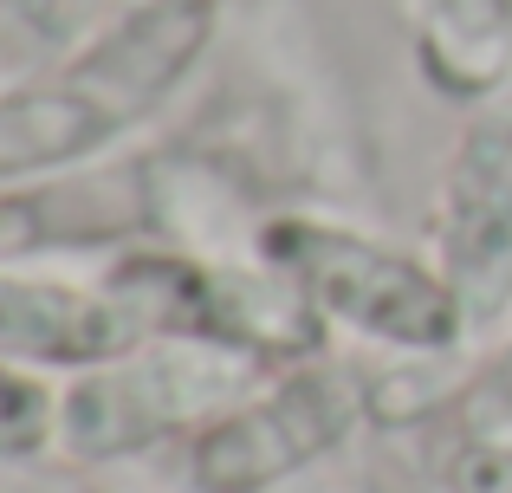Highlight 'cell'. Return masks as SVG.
I'll list each match as a JSON object with an SVG mask.
<instances>
[{"mask_svg":"<svg viewBox=\"0 0 512 493\" xmlns=\"http://www.w3.org/2000/svg\"><path fill=\"white\" fill-rule=\"evenodd\" d=\"M214 39V0H137L46 78L0 91V189L85 169L175 98Z\"/></svg>","mask_w":512,"mask_h":493,"instance_id":"cell-1","label":"cell"},{"mask_svg":"<svg viewBox=\"0 0 512 493\" xmlns=\"http://www.w3.org/2000/svg\"><path fill=\"white\" fill-rule=\"evenodd\" d=\"M104 286L137 312L150 338L208 344L253 370L312 364L325 344L318 305L266 260L234 266L182 247H117V260L104 266Z\"/></svg>","mask_w":512,"mask_h":493,"instance_id":"cell-2","label":"cell"},{"mask_svg":"<svg viewBox=\"0 0 512 493\" xmlns=\"http://www.w3.org/2000/svg\"><path fill=\"white\" fill-rule=\"evenodd\" d=\"M253 253L292 279L318 305L325 325H344L370 344L409 357H441L467 338V318L454 286L435 260L409 247H389L363 228L318 215H273L253 234Z\"/></svg>","mask_w":512,"mask_h":493,"instance_id":"cell-3","label":"cell"},{"mask_svg":"<svg viewBox=\"0 0 512 493\" xmlns=\"http://www.w3.org/2000/svg\"><path fill=\"white\" fill-rule=\"evenodd\" d=\"M240 357L208 344L150 338L98 370H78L59 396V448L72 461H130L169 435H195L247 396Z\"/></svg>","mask_w":512,"mask_h":493,"instance_id":"cell-4","label":"cell"},{"mask_svg":"<svg viewBox=\"0 0 512 493\" xmlns=\"http://www.w3.org/2000/svg\"><path fill=\"white\" fill-rule=\"evenodd\" d=\"M363 416V390L344 370L292 364L266 390L227 403L214 422L188 435L182 481L188 493H273L292 474L338 455Z\"/></svg>","mask_w":512,"mask_h":493,"instance_id":"cell-5","label":"cell"},{"mask_svg":"<svg viewBox=\"0 0 512 493\" xmlns=\"http://www.w3.org/2000/svg\"><path fill=\"white\" fill-rule=\"evenodd\" d=\"M435 266L467 331L512 305V111H487L454 143L435 202Z\"/></svg>","mask_w":512,"mask_h":493,"instance_id":"cell-6","label":"cell"},{"mask_svg":"<svg viewBox=\"0 0 512 493\" xmlns=\"http://www.w3.org/2000/svg\"><path fill=\"white\" fill-rule=\"evenodd\" d=\"M156 221V176L143 163L117 169H59L39 182L0 189V266L46 253L130 247Z\"/></svg>","mask_w":512,"mask_h":493,"instance_id":"cell-7","label":"cell"},{"mask_svg":"<svg viewBox=\"0 0 512 493\" xmlns=\"http://www.w3.org/2000/svg\"><path fill=\"white\" fill-rule=\"evenodd\" d=\"M150 344L124 299L111 286H78V279H46L0 266V364L20 370H98L111 357Z\"/></svg>","mask_w":512,"mask_h":493,"instance_id":"cell-8","label":"cell"},{"mask_svg":"<svg viewBox=\"0 0 512 493\" xmlns=\"http://www.w3.org/2000/svg\"><path fill=\"white\" fill-rule=\"evenodd\" d=\"M415 65L441 98H493L512 78V0H415Z\"/></svg>","mask_w":512,"mask_h":493,"instance_id":"cell-9","label":"cell"},{"mask_svg":"<svg viewBox=\"0 0 512 493\" xmlns=\"http://www.w3.org/2000/svg\"><path fill=\"white\" fill-rule=\"evenodd\" d=\"M59 442V390L39 370L0 364V461H33Z\"/></svg>","mask_w":512,"mask_h":493,"instance_id":"cell-10","label":"cell"},{"mask_svg":"<svg viewBox=\"0 0 512 493\" xmlns=\"http://www.w3.org/2000/svg\"><path fill=\"white\" fill-rule=\"evenodd\" d=\"M441 487L448 493H512V442H500V435H461L441 455Z\"/></svg>","mask_w":512,"mask_h":493,"instance_id":"cell-11","label":"cell"},{"mask_svg":"<svg viewBox=\"0 0 512 493\" xmlns=\"http://www.w3.org/2000/svg\"><path fill=\"white\" fill-rule=\"evenodd\" d=\"M487 383H493V396H500V403L512 409V344H506V357H500V364H493V377H487Z\"/></svg>","mask_w":512,"mask_h":493,"instance_id":"cell-12","label":"cell"}]
</instances>
